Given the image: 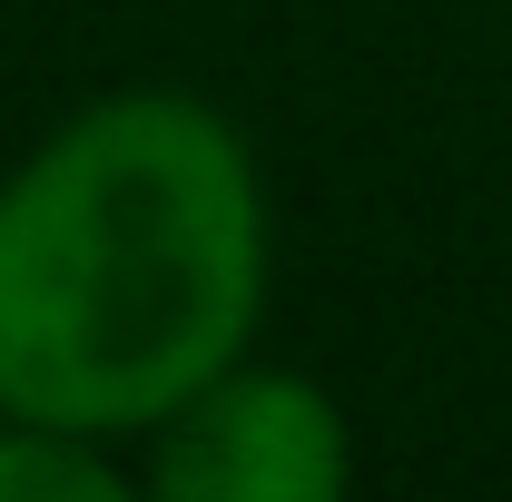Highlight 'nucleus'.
<instances>
[{
  "label": "nucleus",
  "mask_w": 512,
  "mask_h": 502,
  "mask_svg": "<svg viewBox=\"0 0 512 502\" xmlns=\"http://www.w3.org/2000/svg\"><path fill=\"white\" fill-rule=\"evenodd\" d=\"M0 502H138V473L119 463V443L0 414Z\"/></svg>",
  "instance_id": "3"
},
{
  "label": "nucleus",
  "mask_w": 512,
  "mask_h": 502,
  "mask_svg": "<svg viewBox=\"0 0 512 502\" xmlns=\"http://www.w3.org/2000/svg\"><path fill=\"white\" fill-rule=\"evenodd\" d=\"M276 197L217 99L138 79L50 119L0 168V414L138 443L256 355Z\"/></svg>",
  "instance_id": "1"
},
{
  "label": "nucleus",
  "mask_w": 512,
  "mask_h": 502,
  "mask_svg": "<svg viewBox=\"0 0 512 502\" xmlns=\"http://www.w3.org/2000/svg\"><path fill=\"white\" fill-rule=\"evenodd\" d=\"M138 502H355V414L306 365L237 355L138 434Z\"/></svg>",
  "instance_id": "2"
}]
</instances>
